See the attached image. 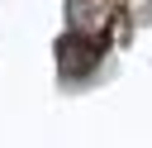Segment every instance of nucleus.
<instances>
[{
    "label": "nucleus",
    "instance_id": "obj_1",
    "mask_svg": "<svg viewBox=\"0 0 152 148\" xmlns=\"http://www.w3.org/2000/svg\"><path fill=\"white\" fill-rule=\"evenodd\" d=\"M104 48H109V33H100V38H81V33H66V38L57 43L62 72H66V76H86L90 67H100Z\"/></svg>",
    "mask_w": 152,
    "mask_h": 148
}]
</instances>
